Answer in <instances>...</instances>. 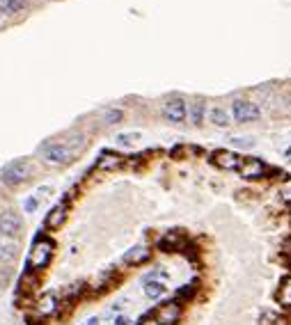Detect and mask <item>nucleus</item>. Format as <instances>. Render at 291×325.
I'll use <instances>...</instances> for the list:
<instances>
[{
  "mask_svg": "<svg viewBox=\"0 0 291 325\" xmlns=\"http://www.w3.org/2000/svg\"><path fill=\"white\" fill-rule=\"evenodd\" d=\"M65 220H67V206L58 204L49 211V216L44 218V227L46 229H60L62 224H65Z\"/></svg>",
  "mask_w": 291,
  "mask_h": 325,
  "instance_id": "obj_11",
  "label": "nucleus"
},
{
  "mask_svg": "<svg viewBox=\"0 0 291 325\" xmlns=\"http://www.w3.org/2000/svg\"><path fill=\"white\" fill-rule=\"evenodd\" d=\"M167 293V286L158 280H151V282H145V298L149 300H161Z\"/></svg>",
  "mask_w": 291,
  "mask_h": 325,
  "instance_id": "obj_16",
  "label": "nucleus"
},
{
  "mask_svg": "<svg viewBox=\"0 0 291 325\" xmlns=\"http://www.w3.org/2000/svg\"><path fill=\"white\" fill-rule=\"evenodd\" d=\"M21 252V245L17 238L12 236H0V264H10L17 259V254Z\"/></svg>",
  "mask_w": 291,
  "mask_h": 325,
  "instance_id": "obj_10",
  "label": "nucleus"
},
{
  "mask_svg": "<svg viewBox=\"0 0 291 325\" xmlns=\"http://www.w3.org/2000/svg\"><path fill=\"white\" fill-rule=\"evenodd\" d=\"M138 325H161V323H158V320L154 318V316H145V318H142Z\"/></svg>",
  "mask_w": 291,
  "mask_h": 325,
  "instance_id": "obj_26",
  "label": "nucleus"
},
{
  "mask_svg": "<svg viewBox=\"0 0 291 325\" xmlns=\"http://www.w3.org/2000/svg\"><path fill=\"white\" fill-rule=\"evenodd\" d=\"M83 325H99V316H92V318H87Z\"/></svg>",
  "mask_w": 291,
  "mask_h": 325,
  "instance_id": "obj_28",
  "label": "nucleus"
},
{
  "mask_svg": "<svg viewBox=\"0 0 291 325\" xmlns=\"http://www.w3.org/2000/svg\"><path fill=\"white\" fill-rule=\"evenodd\" d=\"M280 195H282V200L291 204V181H286V184L280 188Z\"/></svg>",
  "mask_w": 291,
  "mask_h": 325,
  "instance_id": "obj_25",
  "label": "nucleus"
},
{
  "mask_svg": "<svg viewBox=\"0 0 291 325\" xmlns=\"http://www.w3.org/2000/svg\"><path fill=\"white\" fill-rule=\"evenodd\" d=\"M140 133H119L117 138H115V142L117 144H122V146H131V144H135V142L140 140Z\"/></svg>",
  "mask_w": 291,
  "mask_h": 325,
  "instance_id": "obj_22",
  "label": "nucleus"
},
{
  "mask_svg": "<svg viewBox=\"0 0 291 325\" xmlns=\"http://www.w3.org/2000/svg\"><path fill=\"white\" fill-rule=\"evenodd\" d=\"M35 174V168L33 162L28 160V158H17V160L7 162L3 172H0V181L10 188H17V186H23L30 176Z\"/></svg>",
  "mask_w": 291,
  "mask_h": 325,
  "instance_id": "obj_2",
  "label": "nucleus"
},
{
  "mask_svg": "<svg viewBox=\"0 0 291 325\" xmlns=\"http://www.w3.org/2000/svg\"><path fill=\"white\" fill-rule=\"evenodd\" d=\"M232 117H234V122H238V124L257 122V120H261V108H259L257 103L236 98V101L232 103Z\"/></svg>",
  "mask_w": 291,
  "mask_h": 325,
  "instance_id": "obj_5",
  "label": "nucleus"
},
{
  "mask_svg": "<svg viewBox=\"0 0 291 325\" xmlns=\"http://www.w3.org/2000/svg\"><path fill=\"white\" fill-rule=\"evenodd\" d=\"M39 208V197L35 195V197H28L26 200V204H23V211L26 213H35Z\"/></svg>",
  "mask_w": 291,
  "mask_h": 325,
  "instance_id": "obj_24",
  "label": "nucleus"
},
{
  "mask_svg": "<svg viewBox=\"0 0 291 325\" xmlns=\"http://www.w3.org/2000/svg\"><path fill=\"white\" fill-rule=\"evenodd\" d=\"M211 160H213L216 168H222V170H238V165H241L238 156L232 152H216L211 156Z\"/></svg>",
  "mask_w": 291,
  "mask_h": 325,
  "instance_id": "obj_12",
  "label": "nucleus"
},
{
  "mask_svg": "<svg viewBox=\"0 0 291 325\" xmlns=\"http://www.w3.org/2000/svg\"><path fill=\"white\" fill-rule=\"evenodd\" d=\"M99 170H117L122 168V158L119 156H113V154H106V156H101V160L97 162Z\"/></svg>",
  "mask_w": 291,
  "mask_h": 325,
  "instance_id": "obj_20",
  "label": "nucleus"
},
{
  "mask_svg": "<svg viewBox=\"0 0 291 325\" xmlns=\"http://www.w3.org/2000/svg\"><path fill=\"white\" fill-rule=\"evenodd\" d=\"M206 117V106L202 101H195L193 106H188V120L193 126H202Z\"/></svg>",
  "mask_w": 291,
  "mask_h": 325,
  "instance_id": "obj_15",
  "label": "nucleus"
},
{
  "mask_svg": "<svg viewBox=\"0 0 291 325\" xmlns=\"http://www.w3.org/2000/svg\"><path fill=\"white\" fill-rule=\"evenodd\" d=\"M232 144L238 146V149H252L254 140L252 138H232Z\"/></svg>",
  "mask_w": 291,
  "mask_h": 325,
  "instance_id": "obj_23",
  "label": "nucleus"
},
{
  "mask_svg": "<svg viewBox=\"0 0 291 325\" xmlns=\"http://www.w3.org/2000/svg\"><path fill=\"white\" fill-rule=\"evenodd\" d=\"M238 172H241L243 179H259L266 174V162L259 160V158H250V160H241L238 165Z\"/></svg>",
  "mask_w": 291,
  "mask_h": 325,
  "instance_id": "obj_9",
  "label": "nucleus"
},
{
  "mask_svg": "<svg viewBox=\"0 0 291 325\" xmlns=\"http://www.w3.org/2000/svg\"><path fill=\"white\" fill-rule=\"evenodd\" d=\"M149 256H151L149 248H145V245H138V248H131L129 252H124L122 261H124L126 266H140V264H145Z\"/></svg>",
  "mask_w": 291,
  "mask_h": 325,
  "instance_id": "obj_13",
  "label": "nucleus"
},
{
  "mask_svg": "<svg viewBox=\"0 0 291 325\" xmlns=\"http://www.w3.org/2000/svg\"><path fill=\"white\" fill-rule=\"evenodd\" d=\"M53 250L55 245L51 238H37L33 250H30V254H28V268H33V272L44 270L53 259Z\"/></svg>",
  "mask_w": 291,
  "mask_h": 325,
  "instance_id": "obj_3",
  "label": "nucleus"
},
{
  "mask_svg": "<svg viewBox=\"0 0 291 325\" xmlns=\"http://www.w3.org/2000/svg\"><path fill=\"white\" fill-rule=\"evenodd\" d=\"M181 245H183L181 234H165V236L158 240V248H161L163 252H177V250H181Z\"/></svg>",
  "mask_w": 291,
  "mask_h": 325,
  "instance_id": "obj_14",
  "label": "nucleus"
},
{
  "mask_svg": "<svg viewBox=\"0 0 291 325\" xmlns=\"http://www.w3.org/2000/svg\"><path fill=\"white\" fill-rule=\"evenodd\" d=\"M26 5H28V0H3V2H0V7H3V16L19 14Z\"/></svg>",
  "mask_w": 291,
  "mask_h": 325,
  "instance_id": "obj_18",
  "label": "nucleus"
},
{
  "mask_svg": "<svg viewBox=\"0 0 291 325\" xmlns=\"http://www.w3.org/2000/svg\"><path fill=\"white\" fill-rule=\"evenodd\" d=\"M83 146V138H74L71 142H58V140H49L39 146V158L51 168H62L76 160V156L81 154Z\"/></svg>",
  "mask_w": 291,
  "mask_h": 325,
  "instance_id": "obj_1",
  "label": "nucleus"
},
{
  "mask_svg": "<svg viewBox=\"0 0 291 325\" xmlns=\"http://www.w3.org/2000/svg\"><path fill=\"white\" fill-rule=\"evenodd\" d=\"M154 318L161 325H177L181 320V304L177 300H170V302H163L154 309Z\"/></svg>",
  "mask_w": 291,
  "mask_h": 325,
  "instance_id": "obj_6",
  "label": "nucleus"
},
{
  "mask_svg": "<svg viewBox=\"0 0 291 325\" xmlns=\"http://www.w3.org/2000/svg\"><path fill=\"white\" fill-rule=\"evenodd\" d=\"M115 325H131V318L129 316H117V318H115Z\"/></svg>",
  "mask_w": 291,
  "mask_h": 325,
  "instance_id": "obj_27",
  "label": "nucleus"
},
{
  "mask_svg": "<svg viewBox=\"0 0 291 325\" xmlns=\"http://www.w3.org/2000/svg\"><path fill=\"white\" fill-rule=\"evenodd\" d=\"M163 114H165V120L170 124H183L186 117H188V106H186V101L181 96H172L163 106Z\"/></svg>",
  "mask_w": 291,
  "mask_h": 325,
  "instance_id": "obj_7",
  "label": "nucleus"
},
{
  "mask_svg": "<svg viewBox=\"0 0 291 325\" xmlns=\"http://www.w3.org/2000/svg\"><path fill=\"white\" fill-rule=\"evenodd\" d=\"M122 117H124V112L122 110H115V108H108L106 112H103V117H101V122L106 126H113V124H119L122 122Z\"/></svg>",
  "mask_w": 291,
  "mask_h": 325,
  "instance_id": "obj_21",
  "label": "nucleus"
},
{
  "mask_svg": "<svg viewBox=\"0 0 291 325\" xmlns=\"http://www.w3.org/2000/svg\"><path fill=\"white\" fill-rule=\"evenodd\" d=\"M35 312H37L42 318H49V316L58 314V309H60V298H58V293H44L42 298L37 300V304H35Z\"/></svg>",
  "mask_w": 291,
  "mask_h": 325,
  "instance_id": "obj_8",
  "label": "nucleus"
},
{
  "mask_svg": "<svg viewBox=\"0 0 291 325\" xmlns=\"http://www.w3.org/2000/svg\"><path fill=\"white\" fill-rule=\"evenodd\" d=\"M23 216L17 208H0V236H12L17 238L23 234Z\"/></svg>",
  "mask_w": 291,
  "mask_h": 325,
  "instance_id": "obj_4",
  "label": "nucleus"
},
{
  "mask_svg": "<svg viewBox=\"0 0 291 325\" xmlns=\"http://www.w3.org/2000/svg\"><path fill=\"white\" fill-rule=\"evenodd\" d=\"M277 300H280L282 307L291 309V277H286L284 282L280 284V291H277Z\"/></svg>",
  "mask_w": 291,
  "mask_h": 325,
  "instance_id": "obj_19",
  "label": "nucleus"
},
{
  "mask_svg": "<svg viewBox=\"0 0 291 325\" xmlns=\"http://www.w3.org/2000/svg\"><path fill=\"white\" fill-rule=\"evenodd\" d=\"M211 124L218 126V128H225V126H229V112H227L225 108H211Z\"/></svg>",
  "mask_w": 291,
  "mask_h": 325,
  "instance_id": "obj_17",
  "label": "nucleus"
}]
</instances>
